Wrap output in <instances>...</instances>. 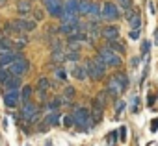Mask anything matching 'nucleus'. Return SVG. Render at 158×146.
<instances>
[{"instance_id":"obj_32","label":"nucleus","mask_w":158,"mask_h":146,"mask_svg":"<svg viewBox=\"0 0 158 146\" xmlns=\"http://www.w3.org/2000/svg\"><path fill=\"white\" fill-rule=\"evenodd\" d=\"M154 100H156V94H154V93H149V94H147V106H149V107L154 106Z\"/></svg>"},{"instance_id":"obj_10","label":"nucleus","mask_w":158,"mask_h":146,"mask_svg":"<svg viewBox=\"0 0 158 146\" xmlns=\"http://www.w3.org/2000/svg\"><path fill=\"white\" fill-rule=\"evenodd\" d=\"M101 35H102L106 41H115V39L119 37V28H117V26H106V28L101 32Z\"/></svg>"},{"instance_id":"obj_44","label":"nucleus","mask_w":158,"mask_h":146,"mask_svg":"<svg viewBox=\"0 0 158 146\" xmlns=\"http://www.w3.org/2000/svg\"><path fill=\"white\" fill-rule=\"evenodd\" d=\"M154 43H156V44H158V30H156V32H154Z\"/></svg>"},{"instance_id":"obj_13","label":"nucleus","mask_w":158,"mask_h":146,"mask_svg":"<svg viewBox=\"0 0 158 146\" xmlns=\"http://www.w3.org/2000/svg\"><path fill=\"white\" fill-rule=\"evenodd\" d=\"M78 15V0H67L63 4V15Z\"/></svg>"},{"instance_id":"obj_16","label":"nucleus","mask_w":158,"mask_h":146,"mask_svg":"<svg viewBox=\"0 0 158 146\" xmlns=\"http://www.w3.org/2000/svg\"><path fill=\"white\" fill-rule=\"evenodd\" d=\"M32 85H24L23 87V91H21V102L23 104H28V102H32Z\"/></svg>"},{"instance_id":"obj_8","label":"nucleus","mask_w":158,"mask_h":146,"mask_svg":"<svg viewBox=\"0 0 158 146\" xmlns=\"http://www.w3.org/2000/svg\"><path fill=\"white\" fill-rule=\"evenodd\" d=\"M21 102V93L19 91H6L4 93V104L6 107H17V104Z\"/></svg>"},{"instance_id":"obj_30","label":"nucleus","mask_w":158,"mask_h":146,"mask_svg":"<svg viewBox=\"0 0 158 146\" xmlns=\"http://www.w3.org/2000/svg\"><path fill=\"white\" fill-rule=\"evenodd\" d=\"M65 59H69V61H78V59H80V54H78V52H69V54L65 56Z\"/></svg>"},{"instance_id":"obj_6","label":"nucleus","mask_w":158,"mask_h":146,"mask_svg":"<svg viewBox=\"0 0 158 146\" xmlns=\"http://www.w3.org/2000/svg\"><path fill=\"white\" fill-rule=\"evenodd\" d=\"M119 8H117V4H114V2H106L104 6H102V11H101V17L102 19H106V21H117L119 19Z\"/></svg>"},{"instance_id":"obj_14","label":"nucleus","mask_w":158,"mask_h":146,"mask_svg":"<svg viewBox=\"0 0 158 146\" xmlns=\"http://www.w3.org/2000/svg\"><path fill=\"white\" fill-rule=\"evenodd\" d=\"M17 10H19V13L24 19L28 13H32V2H28V0H21V2L17 4Z\"/></svg>"},{"instance_id":"obj_11","label":"nucleus","mask_w":158,"mask_h":146,"mask_svg":"<svg viewBox=\"0 0 158 146\" xmlns=\"http://www.w3.org/2000/svg\"><path fill=\"white\" fill-rule=\"evenodd\" d=\"M127 19H128V22H130V26H132L134 30H138V28L141 26V17H139L138 11L128 10V11H127Z\"/></svg>"},{"instance_id":"obj_1","label":"nucleus","mask_w":158,"mask_h":146,"mask_svg":"<svg viewBox=\"0 0 158 146\" xmlns=\"http://www.w3.org/2000/svg\"><path fill=\"white\" fill-rule=\"evenodd\" d=\"M86 72H88V76H89L91 80H101V78L106 74V65H104L99 57H93V59L88 61Z\"/></svg>"},{"instance_id":"obj_19","label":"nucleus","mask_w":158,"mask_h":146,"mask_svg":"<svg viewBox=\"0 0 158 146\" xmlns=\"http://www.w3.org/2000/svg\"><path fill=\"white\" fill-rule=\"evenodd\" d=\"M73 76L76 80H86L88 78V72H86V67H80V65H76L73 68Z\"/></svg>"},{"instance_id":"obj_25","label":"nucleus","mask_w":158,"mask_h":146,"mask_svg":"<svg viewBox=\"0 0 158 146\" xmlns=\"http://www.w3.org/2000/svg\"><path fill=\"white\" fill-rule=\"evenodd\" d=\"M52 61H54V63H63V61H65V54H63L61 50H54V52H52Z\"/></svg>"},{"instance_id":"obj_39","label":"nucleus","mask_w":158,"mask_h":146,"mask_svg":"<svg viewBox=\"0 0 158 146\" xmlns=\"http://www.w3.org/2000/svg\"><path fill=\"white\" fill-rule=\"evenodd\" d=\"M125 107H127V104H125V102H119V104H117V107H115V111H117V113H121Z\"/></svg>"},{"instance_id":"obj_3","label":"nucleus","mask_w":158,"mask_h":146,"mask_svg":"<svg viewBox=\"0 0 158 146\" xmlns=\"http://www.w3.org/2000/svg\"><path fill=\"white\" fill-rule=\"evenodd\" d=\"M97 57H99L106 67H119V65H121V57H119L115 52H112L108 46H106V48H101L99 54H97Z\"/></svg>"},{"instance_id":"obj_46","label":"nucleus","mask_w":158,"mask_h":146,"mask_svg":"<svg viewBox=\"0 0 158 146\" xmlns=\"http://www.w3.org/2000/svg\"><path fill=\"white\" fill-rule=\"evenodd\" d=\"M45 146H52V142H47V144H45Z\"/></svg>"},{"instance_id":"obj_35","label":"nucleus","mask_w":158,"mask_h":146,"mask_svg":"<svg viewBox=\"0 0 158 146\" xmlns=\"http://www.w3.org/2000/svg\"><path fill=\"white\" fill-rule=\"evenodd\" d=\"M56 78H60V80H65V78H67V74H65L63 68H58V70H56Z\"/></svg>"},{"instance_id":"obj_7","label":"nucleus","mask_w":158,"mask_h":146,"mask_svg":"<svg viewBox=\"0 0 158 146\" xmlns=\"http://www.w3.org/2000/svg\"><path fill=\"white\" fill-rule=\"evenodd\" d=\"M13 24L17 26V30L19 32H34L35 30V26H37V22L35 21H32V19H15L13 21Z\"/></svg>"},{"instance_id":"obj_26","label":"nucleus","mask_w":158,"mask_h":146,"mask_svg":"<svg viewBox=\"0 0 158 146\" xmlns=\"http://www.w3.org/2000/svg\"><path fill=\"white\" fill-rule=\"evenodd\" d=\"M17 57H19V56H15V54H11V56H2V57H0V67H4V65H10V63H13Z\"/></svg>"},{"instance_id":"obj_47","label":"nucleus","mask_w":158,"mask_h":146,"mask_svg":"<svg viewBox=\"0 0 158 146\" xmlns=\"http://www.w3.org/2000/svg\"><path fill=\"white\" fill-rule=\"evenodd\" d=\"M28 2H34V0H28Z\"/></svg>"},{"instance_id":"obj_17","label":"nucleus","mask_w":158,"mask_h":146,"mask_svg":"<svg viewBox=\"0 0 158 146\" xmlns=\"http://www.w3.org/2000/svg\"><path fill=\"white\" fill-rule=\"evenodd\" d=\"M91 8V0H78V15H88Z\"/></svg>"},{"instance_id":"obj_20","label":"nucleus","mask_w":158,"mask_h":146,"mask_svg":"<svg viewBox=\"0 0 158 146\" xmlns=\"http://www.w3.org/2000/svg\"><path fill=\"white\" fill-rule=\"evenodd\" d=\"M108 48H110L112 52H115L117 56H121V54L125 52V46H123L117 39H115V41H108Z\"/></svg>"},{"instance_id":"obj_37","label":"nucleus","mask_w":158,"mask_h":146,"mask_svg":"<svg viewBox=\"0 0 158 146\" xmlns=\"http://www.w3.org/2000/svg\"><path fill=\"white\" fill-rule=\"evenodd\" d=\"M119 131V139L121 140H127V128H121V129H117Z\"/></svg>"},{"instance_id":"obj_22","label":"nucleus","mask_w":158,"mask_h":146,"mask_svg":"<svg viewBox=\"0 0 158 146\" xmlns=\"http://www.w3.org/2000/svg\"><path fill=\"white\" fill-rule=\"evenodd\" d=\"M82 41H88V35L82 32H74L69 35V43H82Z\"/></svg>"},{"instance_id":"obj_27","label":"nucleus","mask_w":158,"mask_h":146,"mask_svg":"<svg viewBox=\"0 0 158 146\" xmlns=\"http://www.w3.org/2000/svg\"><path fill=\"white\" fill-rule=\"evenodd\" d=\"M117 8H121L125 11L132 10V0H117Z\"/></svg>"},{"instance_id":"obj_41","label":"nucleus","mask_w":158,"mask_h":146,"mask_svg":"<svg viewBox=\"0 0 158 146\" xmlns=\"http://www.w3.org/2000/svg\"><path fill=\"white\" fill-rule=\"evenodd\" d=\"M73 124H74L73 117H67V118H65V126H73Z\"/></svg>"},{"instance_id":"obj_23","label":"nucleus","mask_w":158,"mask_h":146,"mask_svg":"<svg viewBox=\"0 0 158 146\" xmlns=\"http://www.w3.org/2000/svg\"><path fill=\"white\" fill-rule=\"evenodd\" d=\"M106 100H108L106 91H101V93L97 94V98L93 100V104H95V106H99V107H104V106H106Z\"/></svg>"},{"instance_id":"obj_42","label":"nucleus","mask_w":158,"mask_h":146,"mask_svg":"<svg viewBox=\"0 0 158 146\" xmlns=\"http://www.w3.org/2000/svg\"><path fill=\"white\" fill-rule=\"evenodd\" d=\"M156 129H158V118H156V120L151 124V131H156Z\"/></svg>"},{"instance_id":"obj_29","label":"nucleus","mask_w":158,"mask_h":146,"mask_svg":"<svg viewBox=\"0 0 158 146\" xmlns=\"http://www.w3.org/2000/svg\"><path fill=\"white\" fill-rule=\"evenodd\" d=\"M10 76H11V74H10L8 70H4V68H0V83H2V85H4V82H6V80H8Z\"/></svg>"},{"instance_id":"obj_5","label":"nucleus","mask_w":158,"mask_h":146,"mask_svg":"<svg viewBox=\"0 0 158 146\" xmlns=\"http://www.w3.org/2000/svg\"><path fill=\"white\" fill-rule=\"evenodd\" d=\"M28 68H30V63L23 57V56H19L13 63H11V70H10V74L11 76H24L26 72H28Z\"/></svg>"},{"instance_id":"obj_21","label":"nucleus","mask_w":158,"mask_h":146,"mask_svg":"<svg viewBox=\"0 0 158 146\" xmlns=\"http://www.w3.org/2000/svg\"><path fill=\"white\" fill-rule=\"evenodd\" d=\"M114 78L117 80V83L121 85V89H123V91H125V89L128 87V76L125 74V72H117V74H115Z\"/></svg>"},{"instance_id":"obj_36","label":"nucleus","mask_w":158,"mask_h":146,"mask_svg":"<svg viewBox=\"0 0 158 146\" xmlns=\"http://www.w3.org/2000/svg\"><path fill=\"white\" fill-rule=\"evenodd\" d=\"M34 19H35V22L41 21V19H43V11H41V10H35V11H34Z\"/></svg>"},{"instance_id":"obj_18","label":"nucleus","mask_w":158,"mask_h":146,"mask_svg":"<svg viewBox=\"0 0 158 146\" xmlns=\"http://www.w3.org/2000/svg\"><path fill=\"white\" fill-rule=\"evenodd\" d=\"M101 11H102V8H101L97 2H91V8H89V13H88V17H91V19L99 21V19H101Z\"/></svg>"},{"instance_id":"obj_24","label":"nucleus","mask_w":158,"mask_h":146,"mask_svg":"<svg viewBox=\"0 0 158 146\" xmlns=\"http://www.w3.org/2000/svg\"><path fill=\"white\" fill-rule=\"evenodd\" d=\"M45 122H47L48 126H56V124L60 122V115H58L56 111H50V113L47 115V118H45Z\"/></svg>"},{"instance_id":"obj_12","label":"nucleus","mask_w":158,"mask_h":146,"mask_svg":"<svg viewBox=\"0 0 158 146\" xmlns=\"http://www.w3.org/2000/svg\"><path fill=\"white\" fill-rule=\"evenodd\" d=\"M4 87H6V91H19V87H21V78H19V76H10V78L4 82Z\"/></svg>"},{"instance_id":"obj_4","label":"nucleus","mask_w":158,"mask_h":146,"mask_svg":"<svg viewBox=\"0 0 158 146\" xmlns=\"http://www.w3.org/2000/svg\"><path fill=\"white\" fill-rule=\"evenodd\" d=\"M21 117L23 120H26L28 124H34L39 120V109L34 102H28V104H23V109H21Z\"/></svg>"},{"instance_id":"obj_28","label":"nucleus","mask_w":158,"mask_h":146,"mask_svg":"<svg viewBox=\"0 0 158 146\" xmlns=\"http://www.w3.org/2000/svg\"><path fill=\"white\" fill-rule=\"evenodd\" d=\"M50 87V82L47 80V78H39V82H37V89L39 91H47Z\"/></svg>"},{"instance_id":"obj_31","label":"nucleus","mask_w":158,"mask_h":146,"mask_svg":"<svg viewBox=\"0 0 158 146\" xmlns=\"http://www.w3.org/2000/svg\"><path fill=\"white\" fill-rule=\"evenodd\" d=\"M63 94H65V98L69 100V98H73V96H74V89L67 85V87H65V91H63Z\"/></svg>"},{"instance_id":"obj_45","label":"nucleus","mask_w":158,"mask_h":146,"mask_svg":"<svg viewBox=\"0 0 158 146\" xmlns=\"http://www.w3.org/2000/svg\"><path fill=\"white\" fill-rule=\"evenodd\" d=\"M6 2H8V0H0V6H4Z\"/></svg>"},{"instance_id":"obj_15","label":"nucleus","mask_w":158,"mask_h":146,"mask_svg":"<svg viewBox=\"0 0 158 146\" xmlns=\"http://www.w3.org/2000/svg\"><path fill=\"white\" fill-rule=\"evenodd\" d=\"M58 32L60 33H65V35H71L74 32H80V24H78V26H74V24H61L58 28Z\"/></svg>"},{"instance_id":"obj_34","label":"nucleus","mask_w":158,"mask_h":146,"mask_svg":"<svg viewBox=\"0 0 158 146\" xmlns=\"http://www.w3.org/2000/svg\"><path fill=\"white\" fill-rule=\"evenodd\" d=\"M149 48H151V41H143V44H141V54H147Z\"/></svg>"},{"instance_id":"obj_2","label":"nucleus","mask_w":158,"mask_h":146,"mask_svg":"<svg viewBox=\"0 0 158 146\" xmlns=\"http://www.w3.org/2000/svg\"><path fill=\"white\" fill-rule=\"evenodd\" d=\"M73 120L76 124V128H80V129H88L91 126V113L88 107H78L73 115Z\"/></svg>"},{"instance_id":"obj_40","label":"nucleus","mask_w":158,"mask_h":146,"mask_svg":"<svg viewBox=\"0 0 158 146\" xmlns=\"http://www.w3.org/2000/svg\"><path fill=\"white\" fill-rule=\"evenodd\" d=\"M138 65H139V57H134V59L130 61V67L134 68V67H138Z\"/></svg>"},{"instance_id":"obj_38","label":"nucleus","mask_w":158,"mask_h":146,"mask_svg":"<svg viewBox=\"0 0 158 146\" xmlns=\"http://www.w3.org/2000/svg\"><path fill=\"white\" fill-rule=\"evenodd\" d=\"M130 39H139V30H132L130 32Z\"/></svg>"},{"instance_id":"obj_43","label":"nucleus","mask_w":158,"mask_h":146,"mask_svg":"<svg viewBox=\"0 0 158 146\" xmlns=\"http://www.w3.org/2000/svg\"><path fill=\"white\" fill-rule=\"evenodd\" d=\"M149 11H151V15H154V4L152 2H149Z\"/></svg>"},{"instance_id":"obj_9","label":"nucleus","mask_w":158,"mask_h":146,"mask_svg":"<svg viewBox=\"0 0 158 146\" xmlns=\"http://www.w3.org/2000/svg\"><path fill=\"white\" fill-rule=\"evenodd\" d=\"M104 91H106V94H108V96L115 98V96H119V94H121V91H123V89H121V85L117 83V80H115V78H110V80L106 82V89H104Z\"/></svg>"},{"instance_id":"obj_33","label":"nucleus","mask_w":158,"mask_h":146,"mask_svg":"<svg viewBox=\"0 0 158 146\" xmlns=\"http://www.w3.org/2000/svg\"><path fill=\"white\" fill-rule=\"evenodd\" d=\"M138 109H139V98H138V96H134V98H132V111L136 113Z\"/></svg>"}]
</instances>
